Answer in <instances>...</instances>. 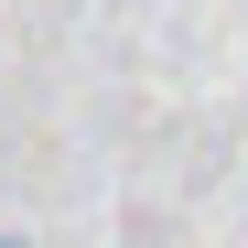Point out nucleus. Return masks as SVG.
Instances as JSON below:
<instances>
[{"instance_id":"1","label":"nucleus","mask_w":248,"mask_h":248,"mask_svg":"<svg viewBox=\"0 0 248 248\" xmlns=\"http://www.w3.org/2000/svg\"><path fill=\"white\" fill-rule=\"evenodd\" d=\"M0 248H32V237H22V227H0Z\"/></svg>"}]
</instances>
